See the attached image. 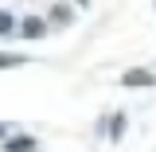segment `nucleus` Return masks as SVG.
<instances>
[{"instance_id": "nucleus-7", "label": "nucleus", "mask_w": 156, "mask_h": 152, "mask_svg": "<svg viewBox=\"0 0 156 152\" xmlns=\"http://www.w3.org/2000/svg\"><path fill=\"white\" fill-rule=\"evenodd\" d=\"M51 19H55V23H70V8H66V4H55V8H51Z\"/></svg>"}, {"instance_id": "nucleus-1", "label": "nucleus", "mask_w": 156, "mask_h": 152, "mask_svg": "<svg viewBox=\"0 0 156 152\" xmlns=\"http://www.w3.org/2000/svg\"><path fill=\"white\" fill-rule=\"evenodd\" d=\"M121 86L148 90V86H156V74H152V70H144V66H133V70H125V74H121Z\"/></svg>"}, {"instance_id": "nucleus-2", "label": "nucleus", "mask_w": 156, "mask_h": 152, "mask_svg": "<svg viewBox=\"0 0 156 152\" xmlns=\"http://www.w3.org/2000/svg\"><path fill=\"white\" fill-rule=\"evenodd\" d=\"M20 35H23V39H43V35H47V19L27 16L23 23H20Z\"/></svg>"}, {"instance_id": "nucleus-6", "label": "nucleus", "mask_w": 156, "mask_h": 152, "mask_svg": "<svg viewBox=\"0 0 156 152\" xmlns=\"http://www.w3.org/2000/svg\"><path fill=\"white\" fill-rule=\"evenodd\" d=\"M12 31H16V16L8 8H0V35H12Z\"/></svg>"}, {"instance_id": "nucleus-3", "label": "nucleus", "mask_w": 156, "mask_h": 152, "mask_svg": "<svg viewBox=\"0 0 156 152\" xmlns=\"http://www.w3.org/2000/svg\"><path fill=\"white\" fill-rule=\"evenodd\" d=\"M4 152H35V136H8L4 140Z\"/></svg>"}, {"instance_id": "nucleus-8", "label": "nucleus", "mask_w": 156, "mask_h": 152, "mask_svg": "<svg viewBox=\"0 0 156 152\" xmlns=\"http://www.w3.org/2000/svg\"><path fill=\"white\" fill-rule=\"evenodd\" d=\"M12 133V129H8V125H4V121H0V144H4V136Z\"/></svg>"}, {"instance_id": "nucleus-5", "label": "nucleus", "mask_w": 156, "mask_h": 152, "mask_svg": "<svg viewBox=\"0 0 156 152\" xmlns=\"http://www.w3.org/2000/svg\"><path fill=\"white\" fill-rule=\"evenodd\" d=\"M125 136V113H113L109 117V140H121Z\"/></svg>"}, {"instance_id": "nucleus-4", "label": "nucleus", "mask_w": 156, "mask_h": 152, "mask_svg": "<svg viewBox=\"0 0 156 152\" xmlns=\"http://www.w3.org/2000/svg\"><path fill=\"white\" fill-rule=\"evenodd\" d=\"M16 66H27V55H12V51H0V70H16Z\"/></svg>"}]
</instances>
